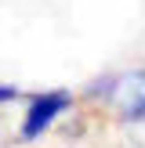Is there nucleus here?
<instances>
[{"mask_svg":"<svg viewBox=\"0 0 145 148\" xmlns=\"http://www.w3.org/2000/svg\"><path fill=\"white\" fill-rule=\"evenodd\" d=\"M18 98H22V90H18V87L0 83V105H11V101H18Z\"/></svg>","mask_w":145,"mask_h":148,"instance_id":"7ed1b4c3","label":"nucleus"},{"mask_svg":"<svg viewBox=\"0 0 145 148\" xmlns=\"http://www.w3.org/2000/svg\"><path fill=\"white\" fill-rule=\"evenodd\" d=\"M72 105H76V98H72V90H65V87L33 94V98H29V105H26V116H22L18 137H22L26 145L36 141V137H44V134L58 123V116H65Z\"/></svg>","mask_w":145,"mask_h":148,"instance_id":"f257e3e1","label":"nucleus"},{"mask_svg":"<svg viewBox=\"0 0 145 148\" xmlns=\"http://www.w3.org/2000/svg\"><path fill=\"white\" fill-rule=\"evenodd\" d=\"M105 101L123 123H145V69L123 72L109 79Z\"/></svg>","mask_w":145,"mask_h":148,"instance_id":"f03ea898","label":"nucleus"}]
</instances>
